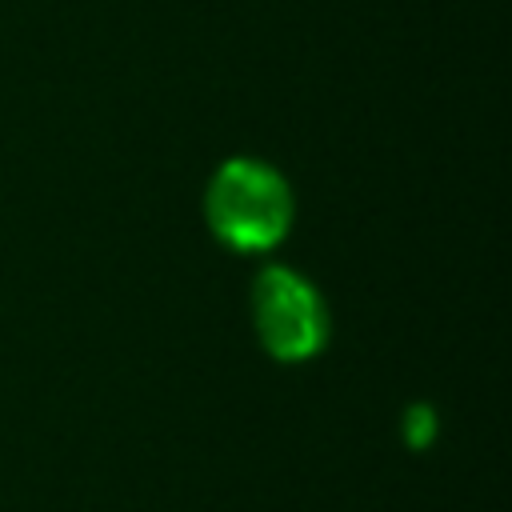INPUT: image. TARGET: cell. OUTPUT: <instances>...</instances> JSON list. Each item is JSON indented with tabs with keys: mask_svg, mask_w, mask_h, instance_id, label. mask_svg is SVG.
I'll return each instance as SVG.
<instances>
[{
	"mask_svg": "<svg viewBox=\"0 0 512 512\" xmlns=\"http://www.w3.org/2000/svg\"><path fill=\"white\" fill-rule=\"evenodd\" d=\"M432 432H436V416H432V408H424V404L408 408V416H404V440H408L412 448H424V444L432 440Z\"/></svg>",
	"mask_w": 512,
	"mask_h": 512,
	"instance_id": "obj_3",
	"label": "cell"
},
{
	"mask_svg": "<svg viewBox=\"0 0 512 512\" xmlns=\"http://www.w3.org/2000/svg\"><path fill=\"white\" fill-rule=\"evenodd\" d=\"M252 316H256L260 344L268 348V356L284 364L316 356L328 340V308L320 292L288 268H264L256 276Z\"/></svg>",
	"mask_w": 512,
	"mask_h": 512,
	"instance_id": "obj_2",
	"label": "cell"
},
{
	"mask_svg": "<svg viewBox=\"0 0 512 512\" xmlns=\"http://www.w3.org/2000/svg\"><path fill=\"white\" fill-rule=\"evenodd\" d=\"M204 212H208V228L224 244L240 252L272 248L288 232L292 192H288V180L264 160L236 156L212 176Z\"/></svg>",
	"mask_w": 512,
	"mask_h": 512,
	"instance_id": "obj_1",
	"label": "cell"
}]
</instances>
